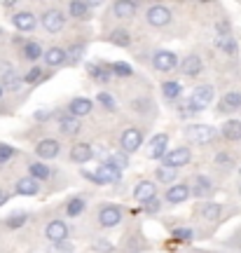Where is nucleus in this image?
<instances>
[{
	"label": "nucleus",
	"instance_id": "27",
	"mask_svg": "<svg viewBox=\"0 0 241 253\" xmlns=\"http://www.w3.org/2000/svg\"><path fill=\"white\" fill-rule=\"evenodd\" d=\"M40 54H42V47H40V42H24V47H21V56H24V59H28V61H36V59H40Z\"/></svg>",
	"mask_w": 241,
	"mask_h": 253
},
{
	"label": "nucleus",
	"instance_id": "23",
	"mask_svg": "<svg viewBox=\"0 0 241 253\" xmlns=\"http://www.w3.org/2000/svg\"><path fill=\"white\" fill-rule=\"evenodd\" d=\"M220 131H223V136L227 141H241V122L239 120H227Z\"/></svg>",
	"mask_w": 241,
	"mask_h": 253
},
{
	"label": "nucleus",
	"instance_id": "41",
	"mask_svg": "<svg viewBox=\"0 0 241 253\" xmlns=\"http://www.w3.org/2000/svg\"><path fill=\"white\" fill-rule=\"evenodd\" d=\"M24 223H26V213H14V216H9L7 220H5V225L12 227V230H14V227H21Z\"/></svg>",
	"mask_w": 241,
	"mask_h": 253
},
{
	"label": "nucleus",
	"instance_id": "48",
	"mask_svg": "<svg viewBox=\"0 0 241 253\" xmlns=\"http://www.w3.org/2000/svg\"><path fill=\"white\" fill-rule=\"evenodd\" d=\"M7 195H5V192H0V207H2V204H5V202H7Z\"/></svg>",
	"mask_w": 241,
	"mask_h": 253
},
{
	"label": "nucleus",
	"instance_id": "14",
	"mask_svg": "<svg viewBox=\"0 0 241 253\" xmlns=\"http://www.w3.org/2000/svg\"><path fill=\"white\" fill-rule=\"evenodd\" d=\"M211 192H213V183H211V178H206V176H197V178H192L190 195H195V197H208Z\"/></svg>",
	"mask_w": 241,
	"mask_h": 253
},
{
	"label": "nucleus",
	"instance_id": "12",
	"mask_svg": "<svg viewBox=\"0 0 241 253\" xmlns=\"http://www.w3.org/2000/svg\"><path fill=\"white\" fill-rule=\"evenodd\" d=\"M0 75H2V82H0V84H2L7 91H19V89H21V82H24V80H21V78H17V73L12 71V66H7V63H5V66L0 68Z\"/></svg>",
	"mask_w": 241,
	"mask_h": 253
},
{
	"label": "nucleus",
	"instance_id": "37",
	"mask_svg": "<svg viewBox=\"0 0 241 253\" xmlns=\"http://www.w3.org/2000/svg\"><path fill=\"white\" fill-rule=\"evenodd\" d=\"M89 75L94 78V80H98V82H108V80H110V71L101 68V66H96V63H91V66H89Z\"/></svg>",
	"mask_w": 241,
	"mask_h": 253
},
{
	"label": "nucleus",
	"instance_id": "38",
	"mask_svg": "<svg viewBox=\"0 0 241 253\" xmlns=\"http://www.w3.org/2000/svg\"><path fill=\"white\" fill-rule=\"evenodd\" d=\"M106 162L115 164L117 169H126V167H129V160H126V155H122V153H113L110 160H106Z\"/></svg>",
	"mask_w": 241,
	"mask_h": 253
},
{
	"label": "nucleus",
	"instance_id": "33",
	"mask_svg": "<svg viewBox=\"0 0 241 253\" xmlns=\"http://www.w3.org/2000/svg\"><path fill=\"white\" fill-rule=\"evenodd\" d=\"M84 211V199L82 197H73L71 202H68V207H66V213L71 218H78Z\"/></svg>",
	"mask_w": 241,
	"mask_h": 253
},
{
	"label": "nucleus",
	"instance_id": "18",
	"mask_svg": "<svg viewBox=\"0 0 241 253\" xmlns=\"http://www.w3.org/2000/svg\"><path fill=\"white\" fill-rule=\"evenodd\" d=\"M166 145H169V136H166V134L152 136V141H150V157H152V160H160V157H164V155H166Z\"/></svg>",
	"mask_w": 241,
	"mask_h": 253
},
{
	"label": "nucleus",
	"instance_id": "26",
	"mask_svg": "<svg viewBox=\"0 0 241 253\" xmlns=\"http://www.w3.org/2000/svg\"><path fill=\"white\" fill-rule=\"evenodd\" d=\"M38 190H40V183H38L36 178H31V176L19 178L17 181V192L19 195H36Z\"/></svg>",
	"mask_w": 241,
	"mask_h": 253
},
{
	"label": "nucleus",
	"instance_id": "9",
	"mask_svg": "<svg viewBox=\"0 0 241 253\" xmlns=\"http://www.w3.org/2000/svg\"><path fill=\"white\" fill-rule=\"evenodd\" d=\"M143 143V131L141 129H126L124 134H122V148H124V153H136L138 148Z\"/></svg>",
	"mask_w": 241,
	"mask_h": 253
},
{
	"label": "nucleus",
	"instance_id": "17",
	"mask_svg": "<svg viewBox=\"0 0 241 253\" xmlns=\"http://www.w3.org/2000/svg\"><path fill=\"white\" fill-rule=\"evenodd\" d=\"M91 157H94V150H91V145H87V143H75V145H73V150H71V162L84 164V162H89Z\"/></svg>",
	"mask_w": 241,
	"mask_h": 253
},
{
	"label": "nucleus",
	"instance_id": "16",
	"mask_svg": "<svg viewBox=\"0 0 241 253\" xmlns=\"http://www.w3.org/2000/svg\"><path fill=\"white\" fill-rule=\"evenodd\" d=\"M56 120H59V126H61L63 134L73 136V134H78V131H80V120L73 118L71 113H59Z\"/></svg>",
	"mask_w": 241,
	"mask_h": 253
},
{
	"label": "nucleus",
	"instance_id": "21",
	"mask_svg": "<svg viewBox=\"0 0 241 253\" xmlns=\"http://www.w3.org/2000/svg\"><path fill=\"white\" fill-rule=\"evenodd\" d=\"M166 202L169 204H180V202H185V199H190V188L188 185H171L169 190H166Z\"/></svg>",
	"mask_w": 241,
	"mask_h": 253
},
{
	"label": "nucleus",
	"instance_id": "36",
	"mask_svg": "<svg viewBox=\"0 0 241 253\" xmlns=\"http://www.w3.org/2000/svg\"><path fill=\"white\" fill-rule=\"evenodd\" d=\"M87 9H89V5L87 2H82V0H73L71 5H68V12H71L73 17H87Z\"/></svg>",
	"mask_w": 241,
	"mask_h": 253
},
{
	"label": "nucleus",
	"instance_id": "32",
	"mask_svg": "<svg viewBox=\"0 0 241 253\" xmlns=\"http://www.w3.org/2000/svg\"><path fill=\"white\" fill-rule=\"evenodd\" d=\"M110 42H115V45H120V47H129V45H131L129 31H124V28H117V31H113V33H110Z\"/></svg>",
	"mask_w": 241,
	"mask_h": 253
},
{
	"label": "nucleus",
	"instance_id": "49",
	"mask_svg": "<svg viewBox=\"0 0 241 253\" xmlns=\"http://www.w3.org/2000/svg\"><path fill=\"white\" fill-rule=\"evenodd\" d=\"M2 91H5V87H2V84H0V99H2Z\"/></svg>",
	"mask_w": 241,
	"mask_h": 253
},
{
	"label": "nucleus",
	"instance_id": "25",
	"mask_svg": "<svg viewBox=\"0 0 241 253\" xmlns=\"http://www.w3.org/2000/svg\"><path fill=\"white\" fill-rule=\"evenodd\" d=\"M136 5L134 0H117V2H113V14L115 17H129V14H134L136 12Z\"/></svg>",
	"mask_w": 241,
	"mask_h": 253
},
{
	"label": "nucleus",
	"instance_id": "8",
	"mask_svg": "<svg viewBox=\"0 0 241 253\" xmlns=\"http://www.w3.org/2000/svg\"><path fill=\"white\" fill-rule=\"evenodd\" d=\"M59 150H61V143H59L56 138H42V141L36 145L38 157H42V160H54V157L59 155Z\"/></svg>",
	"mask_w": 241,
	"mask_h": 253
},
{
	"label": "nucleus",
	"instance_id": "15",
	"mask_svg": "<svg viewBox=\"0 0 241 253\" xmlns=\"http://www.w3.org/2000/svg\"><path fill=\"white\" fill-rule=\"evenodd\" d=\"M201 68H204V63H201V59L197 54L185 56L183 63H180V71H183V75H188V78H197L201 73Z\"/></svg>",
	"mask_w": 241,
	"mask_h": 253
},
{
	"label": "nucleus",
	"instance_id": "45",
	"mask_svg": "<svg viewBox=\"0 0 241 253\" xmlns=\"http://www.w3.org/2000/svg\"><path fill=\"white\" fill-rule=\"evenodd\" d=\"M215 162L220 164V167H230V164H232V157H230V155H225V153H220L218 157H215Z\"/></svg>",
	"mask_w": 241,
	"mask_h": 253
},
{
	"label": "nucleus",
	"instance_id": "47",
	"mask_svg": "<svg viewBox=\"0 0 241 253\" xmlns=\"http://www.w3.org/2000/svg\"><path fill=\"white\" fill-rule=\"evenodd\" d=\"M94 249H96V251H110V249H113V246L108 244V242H96V244H94Z\"/></svg>",
	"mask_w": 241,
	"mask_h": 253
},
{
	"label": "nucleus",
	"instance_id": "5",
	"mask_svg": "<svg viewBox=\"0 0 241 253\" xmlns=\"http://www.w3.org/2000/svg\"><path fill=\"white\" fill-rule=\"evenodd\" d=\"M120 220H122V211H120V207L106 204V207L98 211V225L101 227H115V225H120Z\"/></svg>",
	"mask_w": 241,
	"mask_h": 253
},
{
	"label": "nucleus",
	"instance_id": "10",
	"mask_svg": "<svg viewBox=\"0 0 241 253\" xmlns=\"http://www.w3.org/2000/svg\"><path fill=\"white\" fill-rule=\"evenodd\" d=\"M45 235L49 242H54V244H61V242H66V237H68V225L63 223V220H52L49 225H47Z\"/></svg>",
	"mask_w": 241,
	"mask_h": 253
},
{
	"label": "nucleus",
	"instance_id": "3",
	"mask_svg": "<svg viewBox=\"0 0 241 253\" xmlns=\"http://www.w3.org/2000/svg\"><path fill=\"white\" fill-rule=\"evenodd\" d=\"M215 134L218 131L211 125H192L185 129V136H188L192 143H211L215 138Z\"/></svg>",
	"mask_w": 241,
	"mask_h": 253
},
{
	"label": "nucleus",
	"instance_id": "4",
	"mask_svg": "<svg viewBox=\"0 0 241 253\" xmlns=\"http://www.w3.org/2000/svg\"><path fill=\"white\" fill-rule=\"evenodd\" d=\"M161 160H164V167L180 169V167H185V164L192 160V153H190V148H173V150H169Z\"/></svg>",
	"mask_w": 241,
	"mask_h": 253
},
{
	"label": "nucleus",
	"instance_id": "22",
	"mask_svg": "<svg viewBox=\"0 0 241 253\" xmlns=\"http://www.w3.org/2000/svg\"><path fill=\"white\" fill-rule=\"evenodd\" d=\"M45 61L49 66H63V63L68 61V52L63 47H52V49L45 52Z\"/></svg>",
	"mask_w": 241,
	"mask_h": 253
},
{
	"label": "nucleus",
	"instance_id": "42",
	"mask_svg": "<svg viewBox=\"0 0 241 253\" xmlns=\"http://www.w3.org/2000/svg\"><path fill=\"white\" fill-rule=\"evenodd\" d=\"M38 80H42V68H31V71L24 75V82H28V84H33V82H38Z\"/></svg>",
	"mask_w": 241,
	"mask_h": 253
},
{
	"label": "nucleus",
	"instance_id": "13",
	"mask_svg": "<svg viewBox=\"0 0 241 253\" xmlns=\"http://www.w3.org/2000/svg\"><path fill=\"white\" fill-rule=\"evenodd\" d=\"M12 24H14L17 31L28 33V31H33V28H36L38 19H36V14H31V12H17V14L12 17Z\"/></svg>",
	"mask_w": 241,
	"mask_h": 253
},
{
	"label": "nucleus",
	"instance_id": "34",
	"mask_svg": "<svg viewBox=\"0 0 241 253\" xmlns=\"http://www.w3.org/2000/svg\"><path fill=\"white\" fill-rule=\"evenodd\" d=\"M220 213H223V207H220V204H204V207H201V216H204L206 220H218Z\"/></svg>",
	"mask_w": 241,
	"mask_h": 253
},
{
	"label": "nucleus",
	"instance_id": "31",
	"mask_svg": "<svg viewBox=\"0 0 241 253\" xmlns=\"http://www.w3.org/2000/svg\"><path fill=\"white\" fill-rule=\"evenodd\" d=\"M108 71L113 73V75H120V78H129V75H134V68L129 66L126 61H115L110 63V68Z\"/></svg>",
	"mask_w": 241,
	"mask_h": 253
},
{
	"label": "nucleus",
	"instance_id": "50",
	"mask_svg": "<svg viewBox=\"0 0 241 253\" xmlns=\"http://www.w3.org/2000/svg\"><path fill=\"white\" fill-rule=\"evenodd\" d=\"M239 192H241V188H239Z\"/></svg>",
	"mask_w": 241,
	"mask_h": 253
},
{
	"label": "nucleus",
	"instance_id": "35",
	"mask_svg": "<svg viewBox=\"0 0 241 253\" xmlns=\"http://www.w3.org/2000/svg\"><path fill=\"white\" fill-rule=\"evenodd\" d=\"M155 178L160 183H171L176 181V169H171V167H160L157 173H155Z\"/></svg>",
	"mask_w": 241,
	"mask_h": 253
},
{
	"label": "nucleus",
	"instance_id": "7",
	"mask_svg": "<svg viewBox=\"0 0 241 253\" xmlns=\"http://www.w3.org/2000/svg\"><path fill=\"white\" fill-rule=\"evenodd\" d=\"M152 63H155L157 71L166 73V71H173V68L178 66V56L173 54V52H169V49H160L157 54L152 56Z\"/></svg>",
	"mask_w": 241,
	"mask_h": 253
},
{
	"label": "nucleus",
	"instance_id": "46",
	"mask_svg": "<svg viewBox=\"0 0 241 253\" xmlns=\"http://www.w3.org/2000/svg\"><path fill=\"white\" fill-rule=\"evenodd\" d=\"M145 209H148V211H152V213H155V211H160V199L152 197L150 202H145Z\"/></svg>",
	"mask_w": 241,
	"mask_h": 253
},
{
	"label": "nucleus",
	"instance_id": "40",
	"mask_svg": "<svg viewBox=\"0 0 241 253\" xmlns=\"http://www.w3.org/2000/svg\"><path fill=\"white\" fill-rule=\"evenodd\" d=\"M171 235L176 237V239H180V242H190V239L195 237V232H192L190 227H176V230H173Z\"/></svg>",
	"mask_w": 241,
	"mask_h": 253
},
{
	"label": "nucleus",
	"instance_id": "28",
	"mask_svg": "<svg viewBox=\"0 0 241 253\" xmlns=\"http://www.w3.org/2000/svg\"><path fill=\"white\" fill-rule=\"evenodd\" d=\"M161 94H164V99L176 101L183 94V87H180V82H164L161 84Z\"/></svg>",
	"mask_w": 241,
	"mask_h": 253
},
{
	"label": "nucleus",
	"instance_id": "2",
	"mask_svg": "<svg viewBox=\"0 0 241 253\" xmlns=\"http://www.w3.org/2000/svg\"><path fill=\"white\" fill-rule=\"evenodd\" d=\"M84 178H89L91 183H98V185H108V183H117L122 178V169H117L115 164L103 162L98 164V169L94 173L84 171Z\"/></svg>",
	"mask_w": 241,
	"mask_h": 253
},
{
	"label": "nucleus",
	"instance_id": "39",
	"mask_svg": "<svg viewBox=\"0 0 241 253\" xmlns=\"http://www.w3.org/2000/svg\"><path fill=\"white\" fill-rule=\"evenodd\" d=\"M96 101H98V103H101V106H103V108H108V110H115V99H113V96H110L108 91H101V94H98V96H96Z\"/></svg>",
	"mask_w": 241,
	"mask_h": 253
},
{
	"label": "nucleus",
	"instance_id": "20",
	"mask_svg": "<svg viewBox=\"0 0 241 253\" xmlns=\"http://www.w3.org/2000/svg\"><path fill=\"white\" fill-rule=\"evenodd\" d=\"M155 195H157V188H155V183L152 181H141L134 188V197L138 199V202H143V204L145 202H150Z\"/></svg>",
	"mask_w": 241,
	"mask_h": 253
},
{
	"label": "nucleus",
	"instance_id": "1",
	"mask_svg": "<svg viewBox=\"0 0 241 253\" xmlns=\"http://www.w3.org/2000/svg\"><path fill=\"white\" fill-rule=\"evenodd\" d=\"M215 96V89L211 87V84H199L195 91H192V96H190V101H185V106L188 108H183L180 113L183 115H192V113H199V110H204L211 101H213Z\"/></svg>",
	"mask_w": 241,
	"mask_h": 253
},
{
	"label": "nucleus",
	"instance_id": "11",
	"mask_svg": "<svg viewBox=\"0 0 241 253\" xmlns=\"http://www.w3.org/2000/svg\"><path fill=\"white\" fill-rule=\"evenodd\" d=\"M148 21L152 26H166L171 21V9L164 7V5H152L148 9Z\"/></svg>",
	"mask_w": 241,
	"mask_h": 253
},
{
	"label": "nucleus",
	"instance_id": "6",
	"mask_svg": "<svg viewBox=\"0 0 241 253\" xmlns=\"http://www.w3.org/2000/svg\"><path fill=\"white\" fill-rule=\"evenodd\" d=\"M42 26H45V31H49V33H59V31L66 26V14L59 12V9H47L45 14H42Z\"/></svg>",
	"mask_w": 241,
	"mask_h": 253
},
{
	"label": "nucleus",
	"instance_id": "24",
	"mask_svg": "<svg viewBox=\"0 0 241 253\" xmlns=\"http://www.w3.org/2000/svg\"><path fill=\"white\" fill-rule=\"evenodd\" d=\"M241 108V94L239 91H227L223 99H220V110L227 113V110H239Z\"/></svg>",
	"mask_w": 241,
	"mask_h": 253
},
{
	"label": "nucleus",
	"instance_id": "30",
	"mask_svg": "<svg viewBox=\"0 0 241 253\" xmlns=\"http://www.w3.org/2000/svg\"><path fill=\"white\" fill-rule=\"evenodd\" d=\"M28 171H31V178H36V181H47L49 178V169H47L45 162H33L28 167Z\"/></svg>",
	"mask_w": 241,
	"mask_h": 253
},
{
	"label": "nucleus",
	"instance_id": "19",
	"mask_svg": "<svg viewBox=\"0 0 241 253\" xmlns=\"http://www.w3.org/2000/svg\"><path fill=\"white\" fill-rule=\"evenodd\" d=\"M91 108H94V103H91L89 99L80 96V99H73V101H71V106H68V113H71L73 118H82V115H89Z\"/></svg>",
	"mask_w": 241,
	"mask_h": 253
},
{
	"label": "nucleus",
	"instance_id": "44",
	"mask_svg": "<svg viewBox=\"0 0 241 253\" xmlns=\"http://www.w3.org/2000/svg\"><path fill=\"white\" fill-rule=\"evenodd\" d=\"M47 253H71V246H66V244L61 242V244H54Z\"/></svg>",
	"mask_w": 241,
	"mask_h": 253
},
{
	"label": "nucleus",
	"instance_id": "43",
	"mask_svg": "<svg viewBox=\"0 0 241 253\" xmlns=\"http://www.w3.org/2000/svg\"><path fill=\"white\" fill-rule=\"evenodd\" d=\"M12 155H14V150H12V148H9L7 143H0V164H2V162H7V160L12 157Z\"/></svg>",
	"mask_w": 241,
	"mask_h": 253
},
{
	"label": "nucleus",
	"instance_id": "29",
	"mask_svg": "<svg viewBox=\"0 0 241 253\" xmlns=\"http://www.w3.org/2000/svg\"><path fill=\"white\" fill-rule=\"evenodd\" d=\"M215 45L220 47L225 54H237V40L232 36H218L215 38Z\"/></svg>",
	"mask_w": 241,
	"mask_h": 253
}]
</instances>
